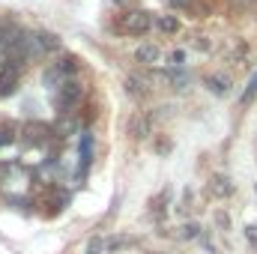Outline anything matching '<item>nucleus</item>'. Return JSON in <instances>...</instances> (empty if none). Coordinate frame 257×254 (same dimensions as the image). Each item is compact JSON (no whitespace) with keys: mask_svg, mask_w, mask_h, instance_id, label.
Returning <instances> with one entry per match:
<instances>
[{"mask_svg":"<svg viewBox=\"0 0 257 254\" xmlns=\"http://www.w3.org/2000/svg\"><path fill=\"white\" fill-rule=\"evenodd\" d=\"M18 75H21V66L18 63H9L3 66V72H0V96H9V93H15V84H18Z\"/></svg>","mask_w":257,"mask_h":254,"instance_id":"7ed1b4c3","label":"nucleus"},{"mask_svg":"<svg viewBox=\"0 0 257 254\" xmlns=\"http://www.w3.org/2000/svg\"><path fill=\"white\" fill-rule=\"evenodd\" d=\"M153 27V18L147 12H128L120 18V33H128V36H141Z\"/></svg>","mask_w":257,"mask_h":254,"instance_id":"f257e3e1","label":"nucleus"},{"mask_svg":"<svg viewBox=\"0 0 257 254\" xmlns=\"http://www.w3.org/2000/svg\"><path fill=\"white\" fill-rule=\"evenodd\" d=\"M78 99H81V84H75V81L60 84L57 93H54V105H57V111H69V108H75Z\"/></svg>","mask_w":257,"mask_h":254,"instance_id":"f03ea898","label":"nucleus"},{"mask_svg":"<svg viewBox=\"0 0 257 254\" xmlns=\"http://www.w3.org/2000/svg\"><path fill=\"white\" fill-rule=\"evenodd\" d=\"M90 150H93V138L84 135V138H81V168L90 165Z\"/></svg>","mask_w":257,"mask_h":254,"instance_id":"39448f33","label":"nucleus"},{"mask_svg":"<svg viewBox=\"0 0 257 254\" xmlns=\"http://www.w3.org/2000/svg\"><path fill=\"white\" fill-rule=\"evenodd\" d=\"M159 54H162V51H159L156 45H141L135 57H138V63H156V60H159Z\"/></svg>","mask_w":257,"mask_h":254,"instance_id":"20e7f679","label":"nucleus"},{"mask_svg":"<svg viewBox=\"0 0 257 254\" xmlns=\"http://www.w3.org/2000/svg\"><path fill=\"white\" fill-rule=\"evenodd\" d=\"M27 135H30V144H42V141H45V135H48V129H45V126H30V129H27Z\"/></svg>","mask_w":257,"mask_h":254,"instance_id":"423d86ee","label":"nucleus"},{"mask_svg":"<svg viewBox=\"0 0 257 254\" xmlns=\"http://www.w3.org/2000/svg\"><path fill=\"white\" fill-rule=\"evenodd\" d=\"M156 24H159V27H162L165 33H177V21H174L171 15H162V18H159Z\"/></svg>","mask_w":257,"mask_h":254,"instance_id":"6e6552de","label":"nucleus"},{"mask_svg":"<svg viewBox=\"0 0 257 254\" xmlns=\"http://www.w3.org/2000/svg\"><path fill=\"white\" fill-rule=\"evenodd\" d=\"M245 230H248V239H251V242H257V227H245Z\"/></svg>","mask_w":257,"mask_h":254,"instance_id":"ddd939ff","label":"nucleus"},{"mask_svg":"<svg viewBox=\"0 0 257 254\" xmlns=\"http://www.w3.org/2000/svg\"><path fill=\"white\" fill-rule=\"evenodd\" d=\"M12 141H15V129L3 126V129H0V147H3V144H12Z\"/></svg>","mask_w":257,"mask_h":254,"instance_id":"9d476101","label":"nucleus"},{"mask_svg":"<svg viewBox=\"0 0 257 254\" xmlns=\"http://www.w3.org/2000/svg\"><path fill=\"white\" fill-rule=\"evenodd\" d=\"M197 230H200L197 224H186V227H183V236H186V239H194V236H197Z\"/></svg>","mask_w":257,"mask_h":254,"instance_id":"f8f14e48","label":"nucleus"},{"mask_svg":"<svg viewBox=\"0 0 257 254\" xmlns=\"http://www.w3.org/2000/svg\"><path fill=\"white\" fill-rule=\"evenodd\" d=\"M209 189L215 191V194H221V197H224V194H230V186H227V180H221V177H218V180H212V186H209Z\"/></svg>","mask_w":257,"mask_h":254,"instance_id":"1a4fd4ad","label":"nucleus"},{"mask_svg":"<svg viewBox=\"0 0 257 254\" xmlns=\"http://www.w3.org/2000/svg\"><path fill=\"white\" fill-rule=\"evenodd\" d=\"M254 96H257V72L251 75V81H248V87H245V93H242V102L248 105V102H251Z\"/></svg>","mask_w":257,"mask_h":254,"instance_id":"0eeeda50","label":"nucleus"},{"mask_svg":"<svg viewBox=\"0 0 257 254\" xmlns=\"http://www.w3.org/2000/svg\"><path fill=\"white\" fill-rule=\"evenodd\" d=\"M171 3H174V6H183V3H189V0H171Z\"/></svg>","mask_w":257,"mask_h":254,"instance_id":"4468645a","label":"nucleus"},{"mask_svg":"<svg viewBox=\"0 0 257 254\" xmlns=\"http://www.w3.org/2000/svg\"><path fill=\"white\" fill-rule=\"evenodd\" d=\"M209 90L224 93V90H227V81H224V78H209Z\"/></svg>","mask_w":257,"mask_h":254,"instance_id":"9b49d317","label":"nucleus"}]
</instances>
